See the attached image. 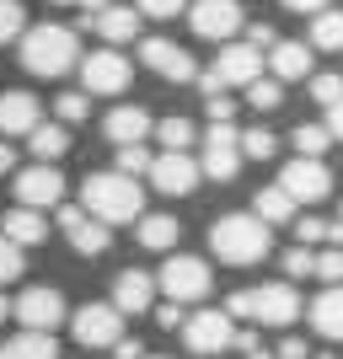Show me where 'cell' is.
Returning a JSON list of instances; mask_svg holds the SVG:
<instances>
[{"instance_id": "6da1fadb", "label": "cell", "mask_w": 343, "mask_h": 359, "mask_svg": "<svg viewBox=\"0 0 343 359\" xmlns=\"http://www.w3.org/2000/svg\"><path fill=\"white\" fill-rule=\"evenodd\" d=\"M81 204H86L91 215L102 225H129L140 220V182L129 177V172H91L86 182H81Z\"/></svg>"}, {"instance_id": "7a4b0ae2", "label": "cell", "mask_w": 343, "mask_h": 359, "mask_svg": "<svg viewBox=\"0 0 343 359\" xmlns=\"http://www.w3.org/2000/svg\"><path fill=\"white\" fill-rule=\"evenodd\" d=\"M209 247L231 269H253V263L269 257V220H257V215H220L215 231H209Z\"/></svg>"}, {"instance_id": "3957f363", "label": "cell", "mask_w": 343, "mask_h": 359, "mask_svg": "<svg viewBox=\"0 0 343 359\" xmlns=\"http://www.w3.org/2000/svg\"><path fill=\"white\" fill-rule=\"evenodd\" d=\"M225 311L241 316V322H257V327H290L300 316V295H295V285H279V279H274V285L236 290Z\"/></svg>"}, {"instance_id": "277c9868", "label": "cell", "mask_w": 343, "mask_h": 359, "mask_svg": "<svg viewBox=\"0 0 343 359\" xmlns=\"http://www.w3.org/2000/svg\"><path fill=\"white\" fill-rule=\"evenodd\" d=\"M22 65L32 75H65L70 65H81V38L60 22H43L22 38Z\"/></svg>"}, {"instance_id": "5b68a950", "label": "cell", "mask_w": 343, "mask_h": 359, "mask_svg": "<svg viewBox=\"0 0 343 359\" xmlns=\"http://www.w3.org/2000/svg\"><path fill=\"white\" fill-rule=\"evenodd\" d=\"M257 75H263V48H253V43H225L220 60H215V70L199 75V91H204V97H220L225 86H253Z\"/></svg>"}, {"instance_id": "8992f818", "label": "cell", "mask_w": 343, "mask_h": 359, "mask_svg": "<svg viewBox=\"0 0 343 359\" xmlns=\"http://www.w3.org/2000/svg\"><path fill=\"white\" fill-rule=\"evenodd\" d=\"M156 285H161V295L166 300H177V306H194V300H204L209 295V263L204 257H188V252H172L166 257V269L156 273Z\"/></svg>"}, {"instance_id": "52a82bcc", "label": "cell", "mask_w": 343, "mask_h": 359, "mask_svg": "<svg viewBox=\"0 0 343 359\" xmlns=\"http://www.w3.org/2000/svg\"><path fill=\"white\" fill-rule=\"evenodd\" d=\"M135 81V65L123 60L119 48H97V54H81V91L91 97H119Z\"/></svg>"}, {"instance_id": "ba28073f", "label": "cell", "mask_w": 343, "mask_h": 359, "mask_svg": "<svg viewBox=\"0 0 343 359\" xmlns=\"http://www.w3.org/2000/svg\"><path fill=\"white\" fill-rule=\"evenodd\" d=\"M182 344H188V354H199V359H215V354H225V348L236 344L231 311H194L188 322H182Z\"/></svg>"}, {"instance_id": "9c48e42d", "label": "cell", "mask_w": 343, "mask_h": 359, "mask_svg": "<svg viewBox=\"0 0 343 359\" xmlns=\"http://www.w3.org/2000/svg\"><path fill=\"white\" fill-rule=\"evenodd\" d=\"M70 332H75V344H86V348H113L123 338V311L107 306V300H91V306L75 311Z\"/></svg>"}, {"instance_id": "30bf717a", "label": "cell", "mask_w": 343, "mask_h": 359, "mask_svg": "<svg viewBox=\"0 0 343 359\" xmlns=\"http://www.w3.org/2000/svg\"><path fill=\"white\" fill-rule=\"evenodd\" d=\"M279 188L295 204H322V198L332 194V172H328V161H316V156H295V161L279 172Z\"/></svg>"}, {"instance_id": "8fae6325", "label": "cell", "mask_w": 343, "mask_h": 359, "mask_svg": "<svg viewBox=\"0 0 343 359\" xmlns=\"http://www.w3.org/2000/svg\"><path fill=\"white\" fill-rule=\"evenodd\" d=\"M241 135L231 129V123H209V135H204V156H199V166H204V177L215 182H231L241 172Z\"/></svg>"}, {"instance_id": "7c38bea8", "label": "cell", "mask_w": 343, "mask_h": 359, "mask_svg": "<svg viewBox=\"0 0 343 359\" xmlns=\"http://www.w3.org/2000/svg\"><path fill=\"white\" fill-rule=\"evenodd\" d=\"M11 316L27 332H54L65 322V295L48 290V285H32V290H22V295L11 300Z\"/></svg>"}, {"instance_id": "4fadbf2b", "label": "cell", "mask_w": 343, "mask_h": 359, "mask_svg": "<svg viewBox=\"0 0 343 359\" xmlns=\"http://www.w3.org/2000/svg\"><path fill=\"white\" fill-rule=\"evenodd\" d=\"M140 60H145L150 70L161 75V81H172V86H188V81H199L194 54H188L182 43H172V38H145V43H140Z\"/></svg>"}, {"instance_id": "5bb4252c", "label": "cell", "mask_w": 343, "mask_h": 359, "mask_svg": "<svg viewBox=\"0 0 343 359\" xmlns=\"http://www.w3.org/2000/svg\"><path fill=\"white\" fill-rule=\"evenodd\" d=\"M60 231H65V241H70L81 257H97V252H107V231H113V225H102L86 204H65L60 210Z\"/></svg>"}, {"instance_id": "9a60e30c", "label": "cell", "mask_w": 343, "mask_h": 359, "mask_svg": "<svg viewBox=\"0 0 343 359\" xmlns=\"http://www.w3.org/2000/svg\"><path fill=\"white\" fill-rule=\"evenodd\" d=\"M199 177H204V166H199L188 150H161V156H156V166H150V182H156L161 194H172V198L194 194Z\"/></svg>"}, {"instance_id": "2e32d148", "label": "cell", "mask_w": 343, "mask_h": 359, "mask_svg": "<svg viewBox=\"0 0 343 359\" xmlns=\"http://www.w3.org/2000/svg\"><path fill=\"white\" fill-rule=\"evenodd\" d=\"M194 38H209V43H225V38H236L241 27V6L236 0H194Z\"/></svg>"}, {"instance_id": "e0dca14e", "label": "cell", "mask_w": 343, "mask_h": 359, "mask_svg": "<svg viewBox=\"0 0 343 359\" xmlns=\"http://www.w3.org/2000/svg\"><path fill=\"white\" fill-rule=\"evenodd\" d=\"M60 198H65V177L48 161L16 172V204H27V210H48V204H60Z\"/></svg>"}, {"instance_id": "ac0fdd59", "label": "cell", "mask_w": 343, "mask_h": 359, "mask_svg": "<svg viewBox=\"0 0 343 359\" xmlns=\"http://www.w3.org/2000/svg\"><path fill=\"white\" fill-rule=\"evenodd\" d=\"M43 123V102L32 91H0V135L16 140V135H32Z\"/></svg>"}, {"instance_id": "d6986e66", "label": "cell", "mask_w": 343, "mask_h": 359, "mask_svg": "<svg viewBox=\"0 0 343 359\" xmlns=\"http://www.w3.org/2000/svg\"><path fill=\"white\" fill-rule=\"evenodd\" d=\"M156 279H150L145 269H123L119 279H113V306H119L123 316H135V311H150V295H156Z\"/></svg>"}, {"instance_id": "ffe728a7", "label": "cell", "mask_w": 343, "mask_h": 359, "mask_svg": "<svg viewBox=\"0 0 343 359\" xmlns=\"http://www.w3.org/2000/svg\"><path fill=\"white\" fill-rule=\"evenodd\" d=\"M102 135L113 140V145H145L150 140V113L145 107H113L102 123Z\"/></svg>"}, {"instance_id": "44dd1931", "label": "cell", "mask_w": 343, "mask_h": 359, "mask_svg": "<svg viewBox=\"0 0 343 359\" xmlns=\"http://www.w3.org/2000/svg\"><path fill=\"white\" fill-rule=\"evenodd\" d=\"M91 27H97V38H107V48H119L129 38H140V11L135 6H107V11L91 16Z\"/></svg>"}, {"instance_id": "7402d4cb", "label": "cell", "mask_w": 343, "mask_h": 359, "mask_svg": "<svg viewBox=\"0 0 343 359\" xmlns=\"http://www.w3.org/2000/svg\"><path fill=\"white\" fill-rule=\"evenodd\" d=\"M269 70H274V81H306L311 75V43H274Z\"/></svg>"}, {"instance_id": "603a6c76", "label": "cell", "mask_w": 343, "mask_h": 359, "mask_svg": "<svg viewBox=\"0 0 343 359\" xmlns=\"http://www.w3.org/2000/svg\"><path fill=\"white\" fill-rule=\"evenodd\" d=\"M311 327L322 332V338H332V344H343V285L322 290V295L311 300Z\"/></svg>"}, {"instance_id": "cb8c5ba5", "label": "cell", "mask_w": 343, "mask_h": 359, "mask_svg": "<svg viewBox=\"0 0 343 359\" xmlns=\"http://www.w3.org/2000/svg\"><path fill=\"white\" fill-rule=\"evenodd\" d=\"M0 236H11L16 247H38V241L48 236V220H43V210L16 204V210H6V231H0Z\"/></svg>"}, {"instance_id": "d4e9b609", "label": "cell", "mask_w": 343, "mask_h": 359, "mask_svg": "<svg viewBox=\"0 0 343 359\" xmlns=\"http://www.w3.org/2000/svg\"><path fill=\"white\" fill-rule=\"evenodd\" d=\"M0 359H60V348H54L48 332H16V338L0 344Z\"/></svg>"}, {"instance_id": "484cf974", "label": "cell", "mask_w": 343, "mask_h": 359, "mask_svg": "<svg viewBox=\"0 0 343 359\" xmlns=\"http://www.w3.org/2000/svg\"><path fill=\"white\" fill-rule=\"evenodd\" d=\"M135 236H140L145 252H172V247H177V220H172V215H145Z\"/></svg>"}, {"instance_id": "4316f807", "label": "cell", "mask_w": 343, "mask_h": 359, "mask_svg": "<svg viewBox=\"0 0 343 359\" xmlns=\"http://www.w3.org/2000/svg\"><path fill=\"white\" fill-rule=\"evenodd\" d=\"M27 145H32L38 161H60L65 150H70V123H38L27 135Z\"/></svg>"}, {"instance_id": "83f0119b", "label": "cell", "mask_w": 343, "mask_h": 359, "mask_svg": "<svg viewBox=\"0 0 343 359\" xmlns=\"http://www.w3.org/2000/svg\"><path fill=\"white\" fill-rule=\"evenodd\" d=\"M257 220H269V225H290V220H295V198L284 194L279 182H269V188L257 194Z\"/></svg>"}, {"instance_id": "f1b7e54d", "label": "cell", "mask_w": 343, "mask_h": 359, "mask_svg": "<svg viewBox=\"0 0 343 359\" xmlns=\"http://www.w3.org/2000/svg\"><path fill=\"white\" fill-rule=\"evenodd\" d=\"M311 48H343V11H316L311 16Z\"/></svg>"}, {"instance_id": "f546056e", "label": "cell", "mask_w": 343, "mask_h": 359, "mask_svg": "<svg viewBox=\"0 0 343 359\" xmlns=\"http://www.w3.org/2000/svg\"><path fill=\"white\" fill-rule=\"evenodd\" d=\"M328 145H332V129H328V123H300V129H295V150H300V156H316V161H322Z\"/></svg>"}, {"instance_id": "4dcf8cb0", "label": "cell", "mask_w": 343, "mask_h": 359, "mask_svg": "<svg viewBox=\"0 0 343 359\" xmlns=\"http://www.w3.org/2000/svg\"><path fill=\"white\" fill-rule=\"evenodd\" d=\"M279 102H284V81H263L257 75L253 86H247V107H257V113H274Z\"/></svg>"}, {"instance_id": "1f68e13d", "label": "cell", "mask_w": 343, "mask_h": 359, "mask_svg": "<svg viewBox=\"0 0 343 359\" xmlns=\"http://www.w3.org/2000/svg\"><path fill=\"white\" fill-rule=\"evenodd\" d=\"M156 135H161L166 150H188V145H194V118H161V123H156Z\"/></svg>"}, {"instance_id": "d6a6232c", "label": "cell", "mask_w": 343, "mask_h": 359, "mask_svg": "<svg viewBox=\"0 0 343 359\" xmlns=\"http://www.w3.org/2000/svg\"><path fill=\"white\" fill-rule=\"evenodd\" d=\"M54 113H60V123H86V113H91V91H60Z\"/></svg>"}, {"instance_id": "836d02e7", "label": "cell", "mask_w": 343, "mask_h": 359, "mask_svg": "<svg viewBox=\"0 0 343 359\" xmlns=\"http://www.w3.org/2000/svg\"><path fill=\"white\" fill-rule=\"evenodd\" d=\"M22 269H27V252H22V247H16L11 236H0V285L22 279Z\"/></svg>"}, {"instance_id": "e575fe53", "label": "cell", "mask_w": 343, "mask_h": 359, "mask_svg": "<svg viewBox=\"0 0 343 359\" xmlns=\"http://www.w3.org/2000/svg\"><path fill=\"white\" fill-rule=\"evenodd\" d=\"M274 150H279V140H274L269 129H247V135H241V156H247V161H269Z\"/></svg>"}, {"instance_id": "d590c367", "label": "cell", "mask_w": 343, "mask_h": 359, "mask_svg": "<svg viewBox=\"0 0 343 359\" xmlns=\"http://www.w3.org/2000/svg\"><path fill=\"white\" fill-rule=\"evenodd\" d=\"M284 273H290V279H306V273H316V252L306 247V241L284 252Z\"/></svg>"}, {"instance_id": "8d00e7d4", "label": "cell", "mask_w": 343, "mask_h": 359, "mask_svg": "<svg viewBox=\"0 0 343 359\" xmlns=\"http://www.w3.org/2000/svg\"><path fill=\"white\" fill-rule=\"evenodd\" d=\"M316 279L343 285V247H322V252H316Z\"/></svg>"}, {"instance_id": "74e56055", "label": "cell", "mask_w": 343, "mask_h": 359, "mask_svg": "<svg viewBox=\"0 0 343 359\" xmlns=\"http://www.w3.org/2000/svg\"><path fill=\"white\" fill-rule=\"evenodd\" d=\"M150 150L145 145H119V172H129V177H140V172H150Z\"/></svg>"}, {"instance_id": "f35d334b", "label": "cell", "mask_w": 343, "mask_h": 359, "mask_svg": "<svg viewBox=\"0 0 343 359\" xmlns=\"http://www.w3.org/2000/svg\"><path fill=\"white\" fill-rule=\"evenodd\" d=\"M311 97H316L322 107L343 102V75H311Z\"/></svg>"}, {"instance_id": "ab89813d", "label": "cell", "mask_w": 343, "mask_h": 359, "mask_svg": "<svg viewBox=\"0 0 343 359\" xmlns=\"http://www.w3.org/2000/svg\"><path fill=\"white\" fill-rule=\"evenodd\" d=\"M22 22H27V11L16 0H0V43H11L16 32H22Z\"/></svg>"}, {"instance_id": "60d3db41", "label": "cell", "mask_w": 343, "mask_h": 359, "mask_svg": "<svg viewBox=\"0 0 343 359\" xmlns=\"http://www.w3.org/2000/svg\"><path fill=\"white\" fill-rule=\"evenodd\" d=\"M135 11L161 22V16H177V11H182V0H135Z\"/></svg>"}, {"instance_id": "b9f144b4", "label": "cell", "mask_w": 343, "mask_h": 359, "mask_svg": "<svg viewBox=\"0 0 343 359\" xmlns=\"http://www.w3.org/2000/svg\"><path fill=\"white\" fill-rule=\"evenodd\" d=\"M182 322H188V316H182V306H177V300H166L161 311H156V327H177V332H182Z\"/></svg>"}, {"instance_id": "7bdbcfd3", "label": "cell", "mask_w": 343, "mask_h": 359, "mask_svg": "<svg viewBox=\"0 0 343 359\" xmlns=\"http://www.w3.org/2000/svg\"><path fill=\"white\" fill-rule=\"evenodd\" d=\"M231 113H236V102H231L225 91H220V97H209V118H215V123H231Z\"/></svg>"}, {"instance_id": "ee69618b", "label": "cell", "mask_w": 343, "mask_h": 359, "mask_svg": "<svg viewBox=\"0 0 343 359\" xmlns=\"http://www.w3.org/2000/svg\"><path fill=\"white\" fill-rule=\"evenodd\" d=\"M247 43H253V48H274L279 38H274V27H269V22H253V38H247Z\"/></svg>"}, {"instance_id": "f6af8a7d", "label": "cell", "mask_w": 343, "mask_h": 359, "mask_svg": "<svg viewBox=\"0 0 343 359\" xmlns=\"http://www.w3.org/2000/svg\"><path fill=\"white\" fill-rule=\"evenodd\" d=\"M279 6H290V11H306V16L328 11V0H279Z\"/></svg>"}, {"instance_id": "bcb514c9", "label": "cell", "mask_w": 343, "mask_h": 359, "mask_svg": "<svg viewBox=\"0 0 343 359\" xmlns=\"http://www.w3.org/2000/svg\"><path fill=\"white\" fill-rule=\"evenodd\" d=\"M113 354H119V359H145V348H140L135 338H119V344H113Z\"/></svg>"}, {"instance_id": "7dc6e473", "label": "cell", "mask_w": 343, "mask_h": 359, "mask_svg": "<svg viewBox=\"0 0 343 359\" xmlns=\"http://www.w3.org/2000/svg\"><path fill=\"white\" fill-rule=\"evenodd\" d=\"M279 359H306V344H300V338H284V344H279Z\"/></svg>"}, {"instance_id": "c3c4849f", "label": "cell", "mask_w": 343, "mask_h": 359, "mask_svg": "<svg viewBox=\"0 0 343 359\" xmlns=\"http://www.w3.org/2000/svg\"><path fill=\"white\" fill-rule=\"evenodd\" d=\"M328 129H332V140H343V102L328 107Z\"/></svg>"}, {"instance_id": "681fc988", "label": "cell", "mask_w": 343, "mask_h": 359, "mask_svg": "<svg viewBox=\"0 0 343 359\" xmlns=\"http://www.w3.org/2000/svg\"><path fill=\"white\" fill-rule=\"evenodd\" d=\"M6 172H16V150L0 140V177H6Z\"/></svg>"}, {"instance_id": "f907efd6", "label": "cell", "mask_w": 343, "mask_h": 359, "mask_svg": "<svg viewBox=\"0 0 343 359\" xmlns=\"http://www.w3.org/2000/svg\"><path fill=\"white\" fill-rule=\"evenodd\" d=\"M75 6H81V11H86V16H97V11H107L113 0H75Z\"/></svg>"}, {"instance_id": "816d5d0a", "label": "cell", "mask_w": 343, "mask_h": 359, "mask_svg": "<svg viewBox=\"0 0 343 359\" xmlns=\"http://www.w3.org/2000/svg\"><path fill=\"white\" fill-rule=\"evenodd\" d=\"M6 316H11V300H6V295H0V322H6Z\"/></svg>"}, {"instance_id": "f5cc1de1", "label": "cell", "mask_w": 343, "mask_h": 359, "mask_svg": "<svg viewBox=\"0 0 343 359\" xmlns=\"http://www.w3.org/2000/svg\"><path fill=\"white\" fill-rule=\"evenodd\" d=\"M54 6H75V0H54Z\"/></svg>"}, {"instance_id": "db71d44e", "label": "cell", "mask_w": 343, "mask_h": 359, "mask_svg": "<svg viewBox=\"0 0 343 359\" xmlns=\"http://www.w3.org/2000/svg\"><path fill=\"white\" fill-rule=\"evenodd\" d=\"M145 359H166V354H145Z\"/></svg>"}, {"instance_id": "11a10c76", "label": "cell", "mask_w": 343, "mask_h": 359, "mask_svg": "<svg viewBox=\"0 0 343 359\" xmlns=\"http://www.w3.org/2000/svg\"><path fill=\"white\" fill-rule=\"evenodd\" d=\"M316 359H332V354H316Z\"/></svg>"}, {"instance_id": "9f6ffc18", "label": "cell", "mask_w": 343, "mask_h": 359, "mask_svg": "<svg viewBox=\"0 0 343 359\" xmlns=\"http://www.w3.org/2000/svg\"><path fill=\"white\" fill-rule=\"evenodd\" d=\"M338 225H343V210H338Z\"/></svg>"}]
</instances>
